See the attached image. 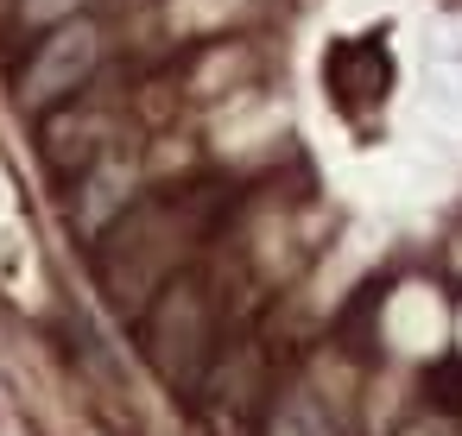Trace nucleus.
I'll return each mask as SVG.
<instances>
[{"label":"nucleus","mask_w":462,"mask_h":436,"mask_svg":"<svg viewBox=\"0 0 462 436\" xmlns=\"http://www.w3.org/2000/svg\"><path fill=\"white\" fill-rule=\"evenodd\" d=\"M96 64V32L89 26H64L45 39V51L32 58L26 70V102H51V95H70V83H83Z\"/></svg>","instance_id":"obj_1"}]
</instances>
